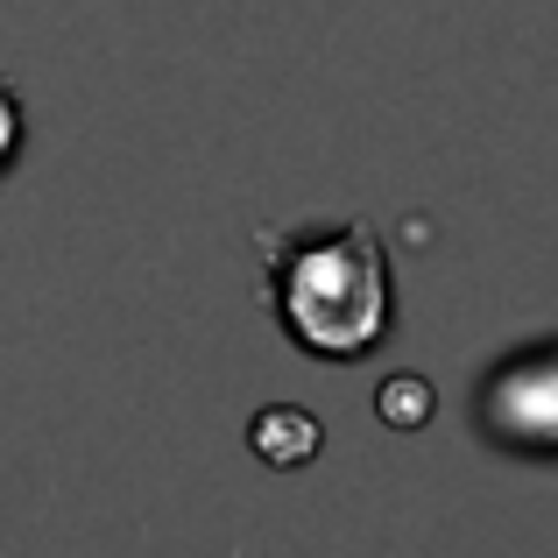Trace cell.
<instances>
[{"mask_svg":"<svg viewBox=\"0 0 558 558\" xmlns=\"http://www.w3.org/2000/svg\"><path fill=\"white\" fill-rule=\"evenodd\" d=\"M262 312L298 354L354 368L396 332V269L368 219L262 227Z\"/></svg>","mask_w":558,"mask_h":558,"instance_id":"obj_1","label":"cell"},{"mask_svg":"<svg viewBox=\"0 0 558 558\" xmlns=\"http://www.w3.org/2000/svg\"><path fill=\"white\" fill-rule=\"evenodd\" d=\"M551 410H558V381H551V354L531 347L523 361L488 375V424L502 446H523V452H551Z\"/></svg>","mask_w":558,"mask_h":558,"instance_id":"obj_2","label":"cell"},{"mask_svg":"<svg viewBox=\"0 0 558 558\" xmlns=\"http://www.w3.org/2000/svg\"><path fill=\"white\" fill-rule=\"evenodd\" d=\"M247 452H255L269 474H298L326 452V424L312 417L304 403H262L247 417Z\"/></svg>","mask_w":558,"mask_h":558,"instance_id":"obj_3","label":"cell"},{"mask_svg":"<svg viewBox=\"0 0 558 558\" xmlns=\"http://www.w3.org/2000/svg\"><path fill=\"white\" fill-rule=\"evenodd\" d=\"M375 417L389 424V432H403V438L432 432V417H438V389H432V375H417V368L381 375V381H375Z\"/></svg>","mask_w":558,"mask_h":558,"instance_id":"obj_4","label":"cell"},{"mask_svg":"<svg viewBox=\"0 0 558 558\" xmlns=\"http://www.w3.org/2000/svg\"><path fill=\"white\" fill-rule=\"evenodd\" d=\"M22 149H28V107L14 93V78H0V178L22 163Z\"/></svg>","mask_w":558,"mask_h":558,"instance_id":"obj_5","label":"cell"}]
</instances>
